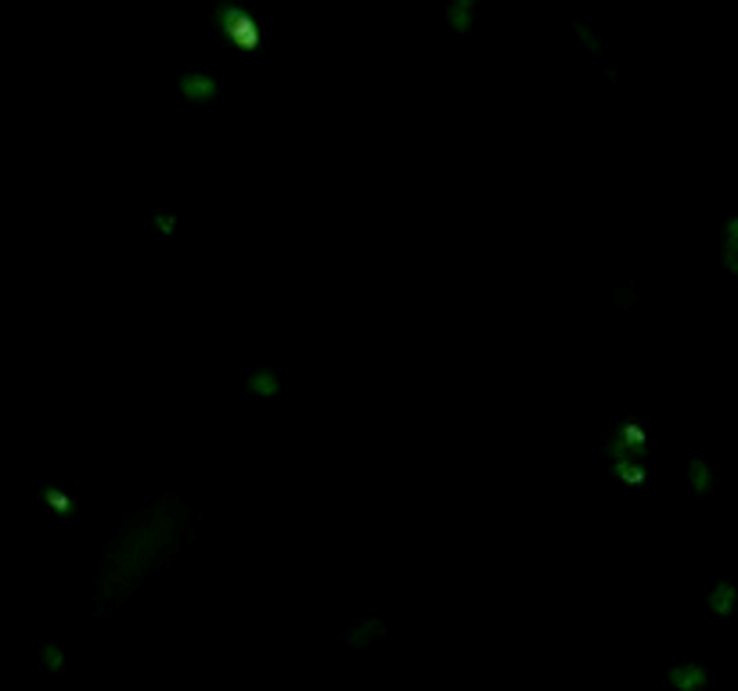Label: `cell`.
Wrapping results in <instances>:
<instances>
[{
  "mask_svg": "<svg viewBox=\"0 0 738 691\" xmlns=\"http://www.w3.org/2000/svg\"><path fill=\"white\" fill-rule=\"evenodd\" d=\"M245 386H249V393H256V396H274L278 393V378L270 375V371H256V375H249V382H245Z\"/></svg>",
  "mask_w": 738,
  "mask_h": 691,
  "instance_id": "cell-1",
  "label": "cell"
},
{
  "mask_svg": "<svg viewBox=\"0 0 738 691\" xmlns=\"http://www.w3.org/2000/svg\"><path fill=\"white\" fill-rule=\"evenodd\" d=\"M692 472H695V490H699V494H702V490H710V483H713V479H710V472L702 468V461H695V465H692Z\"/></svg>",
  "mask_w": 738,
  "mask_h": 691,
  "instance_id": "cell-2",
  "label": "cell"
}]
</instances>
